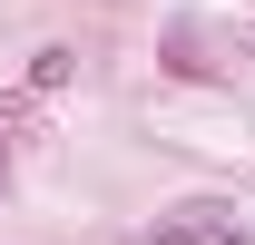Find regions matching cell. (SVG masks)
I'll return each mask as SVG.
<instances>
[{"label": "cell", "mask_w": 255, "mask_h": 245, "mask_svg": "<svg viewBox=\"0 0 255 245\" xmlns=\"http://www.w3.org/2000/svg\"><path fill=\"white\" fill-rule=\"evenodd\" d=\"M147 245H255V226H236L226 206H177V216H157Z\"/></svg>", "instance_id": "cell-1"}]
</instances>
